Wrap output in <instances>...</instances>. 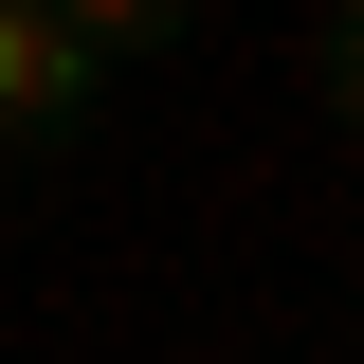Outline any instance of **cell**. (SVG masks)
<instances>
[{"label":"cell","instance_id":"6da1fadb","mask_svg":"<svg viewBox=\"0 0 364 364\" xmlns=\"http://www.w3.org/2000/svg\"><path fill=\"white\" fill-rule=\"evenodd\" d=\"M91 73H109V55H91L73 18L0 0V128H73V109H91Z\"/></svg>","mask_w":364,"mask_h":364},{"label":"cell","instance_id":"7a4b0ae2","mask_svg":"<svg viewBox=\"0 0 364 364\" xmlns=\"http://www.w3.org/2000/svg\"><path fill=\"white\" fill-rule=\"evenodd\" d=\"M37 18H73L91 55H128V37H182V0H37Z\"/></svg>","mask_w":364,"mask_h":364},{"label":"cell","instance_id":"3957f363","mask_svg":"<svg viewBox=\"0 0 364 364\" xmlns=\"http://www.w3.org/2000/svg\"><path fill=\"white\" fill-rule=\"evenodd\" d=\"M328 91H346V109H364V0H346V37H328Z\"/></svg>","mask_w":364,"mask_h":364}]
</instances>
